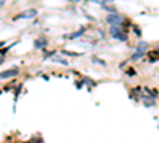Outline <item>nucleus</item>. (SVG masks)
<instances>
[{"label":"nucleus","instance_id":"obj_7","mask_svg":"<svg viewBox=\"0 0 159 143\" xmlns=\"http://www.w3.org/2000/svg\"><path fill=\"white\" fill-rule=\"evenodd\" d=\"M91 2H97V3H105L107 0H91Z\"/></svg>","mask_w":159,"mask_h":143},{"label":"nucleus","instance_id":"obj_4","mask_svg":"<svg viewBox=\"0 0 159 143\" xmlns=\"http://www.w3.org/2000/svg\"><path fill=\"white\" fill-rule=\"evenodd\" d=\"M37 16V10H26V13H21V15H18L16 18H35Z\"/></svg>","mask_w":159,"mask_h":143},{"label":"nucleus","instance_id":"obj_1","mask_svg":"<svg viewBox=\"0 0 159 143\" xmlns=\"http://www.w3.org/2000/svg\"><path fill=\"white\" fill-rule=\"evenodd\" d=\"M121 21H123V18L119 15H116V13H110V15L107 16V22L111 26H121Z\"/></svg>","mask_w":159,"mask_h":143},{"label":"nucleus","instance_id":"obj_5","mask_svg":"<svg viewBox=\"0 0 159 143\" xmlns=\"http://www.w3.org/2000/svg\"><path fill=\"white\" fill-rule=\"evenodd\" d=\"M45 46H46V40L45 38H40V40L35 41V48H45Z\"/></svg>","mask_w":159,"mask_h":143},{"label":"nucleus","instance_id":"obj_8","mask_svg":"<svg viewBox=\"0 0 159 143\" xmlns=\"http://www.w3.org/2000/svg\"><path fill=\"white\" fill-rule=\"evenodd\" d=\"M5 2H7V0H0V8H2L3 5H5Z\"/></svg>","mask_w":159,"mask_h":143},{"label":"nucleus","instance_id":"obj_3","mask_svg":"<svg viewBox=\"0 0 159 143\" xmlns=\"http://www.w3.org/2000/svg\"><path fill=\"white\" fill-rule=\"evenodd\" d=\"M18 73H19L18 68H11V70H7V72L0 73V78H2V80H5V78H13V76H16Z\"/></svg>","mask_w":159,"mask_h":143},{"label":"nucleus","instance_id":"obj_6","mask_svg":"<svg viewBox=\"0 0 159 143\" xmlns=\"http://www.w3.org/2000/svg\"><path fill=\"white\" fill-rule=\"evenodd\" d=\"M80 35H83V30H78V32H75V34H68L67 35V38H77V37H80Z\"/></svg>","mask_w":159,"mask_h":143},{"label":"nucleus","instance_id":"obj_9","mask_svg":"<svg viewBox=\"0 0 159 143\" xmlns=\"http://www.w3.org/2000/svg\"><path fill=\"white\" fill-rule=\"evenodd\" d=\"M2 64H3V59H2V57H0V65H2Z\"/></svg>","mask_w":159,"mask_h":143},{"label":"nucleus","instance_id":"obj_2","mask_svg":"<svg viewBox=\"0 0 159 143\" xmlns=\"http://www.w3.org/2000/svg\"><path fill=\"white\" fill-rule=\"evenodd\" d=\"M110 34L115 35V38H118V40H126V35L118 29V26H113V27H111V29H110Z\"/></svg>","mask_w":159,"mask_h":143}]
</instances>
